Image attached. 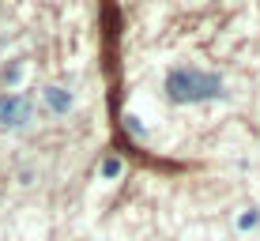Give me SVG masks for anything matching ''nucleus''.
<instances>
[{"label": "nucleus", "mask_w": 260, "mask_h": 241, "mask_svg": "<svg viewBox=\"0 0 260 241\" xmlns=\"http://www.w3.org/2000/svg\"><path fill=\"white\" fill-rule=\"evenodd\" d=\"M166 98L177 106H196V102H208V98H226V87L215 72H204V68L181 64V68H170L166 79Z\"/></svg>", "instance_id": "f257e3e1"}, {"label": "nucleus", "mask_w": 260, "mask_h": 241, "mask_svg": "<svg viewBox=\"0 0 260 241\" xmlns=\"http://www.w3.org/2000/svg\"><path fill=\"white\" fill-rule=\"evenodd\" d=\"M30 113H34V102L26 94H19V91L0 94V124L4 128H23L30 121Z\"/></svg>", "instance_id": "f03ea898"}, {"label": "nucleus", "mask_w": 260, "mask_h": 241, "mask_svg": "<svg viewBox=\"0 0 260 241\" xmlns=\"http://www.w3.org/2000/svg\"><path fill=\"white\" fill-rule=\"evenodd\" d=\"M46 106L53 113H57V117H64V113H72V106H76V98H72V91L68 87H46Z\"/></svg>", "instance_id": "7ed1b4c3"}, {"label": "nucleus", "mask_w": 260, "mask_h": 241, "mask_svg": "<svg viewBox=\"0 0 260 241\" xmlns=\"http://www.w3.org/2000/svg\"><path fill=\"white\" fill-rule=\"evenodd\" d=\"M98 174H102L106 181H113V177H121V174H124V162H121L117 155H110V158H102V166H98Z\"/></svg>", "instance_id": "20e7f679"}, {"label": "nucleus", "mask_w": 260, "mask_h": 241, "mask_svg": "<svg viewBox=\"0 0 260 241\" xmlns=\"http://www.w3.org/2000/svg\"><path fill=\"white\" fill-rule=\"evenodd\" d=\"M234 226L241 230V234H249V230H256V226H260V211H256V208H245V211H241V215H238V222H234Z\"/></svg>", "instance_id": "39448f33"}, {"label": "nucleus", "mask_w": 260, "mask_h": 241, "mask_svg": "<svg viewBox=\"0 0 260 241\" xmlns=\"http://www.w3.org/2000/svg\"><path fill=\"white\" fill-rule=\"evenodd\" d=\"M124 121H128V132H132L136 140H140V136H147V128H140V121H136V117H124Z\"/></svg>", "instance_id": "423d86ee"}, {"label": "nucleus", "mask_w": 260, "mask_h": 241, "mask_svg": "<svg viewBox=\"0 0 260 241\" xmlns=\"http://www.w3.org/2000/svg\"><path fill=\"white\" fill-rule=\"evenodd\" d=\"M15 79H19V64H12V68L4 72V83H15Z\"/></svg>", "instance_id": "0eeeda50"}]
</instances>
